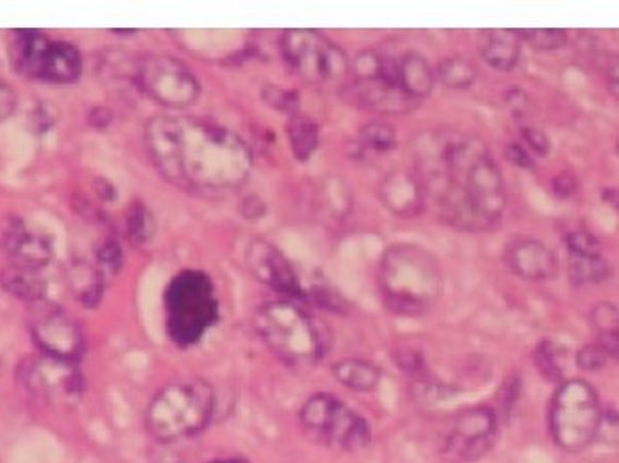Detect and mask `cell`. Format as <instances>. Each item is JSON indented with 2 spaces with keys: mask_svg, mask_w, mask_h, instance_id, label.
Wrapping results in <instances>:
<instances>
[{
  "mask_svg": "<svg viewBox=\"0 0 619 463\" xmlns=\"http://www.w3.org/2000/svg\"><path fill=\"white\" fill-rule=\"evenodd\" d=\"M254 330L277 358L293 369H310L327 351L321 330L304 309L288 301L262 304Z\"/></svg>",
  "mask_w": 619,
  "mask_h": 463,
  "instance_id": "obj_4",
  "label": "cell"
},
{
  "mask_svg": "<svg viewBox=\"0 0 619 463\" xmlns=\"http://www.w3.org/2000/svg\"><path fill=\"white\" fill-rule=\"evenodd\" d=\"M121 261H123V253H121L118 241H105L102 247L99 248L100 267L108 269V271L116 272L119 266H121Z\"/></svg>",
  "mask_w": 619,
  "mask_h": 463,
  "instance_id": "obj_35",
  "label": "cell"
},
{
  "mask_svg": "<svg viewBox=\"0 0 619 463\" xmlns=\"http://www.w3.org/2000/svg\"><path fill=\"white\" fill-rule=\"evenodd\" d=\"M597 343L603 346V351L607 352L608 358H614L616 362H619V332L599 336Z\"/></svg>",
  "mask_w": 619,
  "mask_h": 463,
  "instance_id": "obj_40",
  "label": "cell"
},
{
  "mask_svg": "<svg viewBox=\"0 0 619 463\" xmlns=\"http://www.w3.org/2000/svg\"><path fill=\"white\" fill-rule=\"evenodd\" d=\"M217 303L206 278L182 275L168 291V330L177 345L197 343L216 322Z\"/></svg>",
  "mask_w": 619,
  "mask_h": 463,
  "instance_id": "obj_11",
  "label": "cell"
},
{
  "mask_svg": "<svg viewBox=\"0 0 619 463\" xmlns=\"http://www.w3.org/2000/svg\"><path fill=\"white\" fill-rule=\"evenodd\" d=\"M13 68L36 81L71 84L82 73V56L75 45L41 32L20 31L10 44Z\"/></svg>",
  "mask_w": 619,
  "mask_h": 463,
  "instance_id": "obj_9",
  "label": "cell"
},
{
  "mask_svg": "<svg viewBox=\"0 0 619 463\" xmlns=\"http://www.w3.org/2000/svg\"><path fill=\"white\" fill-rule=\"evenodd\" d=\"M436 76L449 89H468L477 82L478 69L464 56H449L441 60Z\"/></svg>",
  "mask_w": 619,
  "mask_h": 463,
  "instance_id": "obj_27",
  "label": "cell"
},
{
  "mask_svg": "<svg viewBox=\"0 0 619 463\" xmlns=\"http://www.w3.org/2000/svg\"><path fill=\"white\" fill-rule=\"evenodd\" d=\"M349 81L359 105L378 115H403L420 105L401 84L399 54L380 49L362 50L351 62Z\"/></svg>",
  "mask_w": 619,
  "mask_h": 463,
  "instance_id": "obj_6",
  "label": "cell"
},
{
  "mask_svg": "<svg viewBox=\"0 0 619 463\" xmlns=\"http://www.w3.org/2000/svg\"><path fill=\"white\" fill-rule=\"evenodd\" d=\"M568 271L575 284H600L610 277V264L600 253H570Z\"/></svg>",
  "mask_w": 619,
  "mask_h": 463,
  "instance_id": "obj_25",
  "label": "cell"
},
{
  "mask_svg": "<svg viewBox=\"0 0 619 463\" xmlns=\"http://www.w3.org/2000/svg\"><path fill=\"white\" fill-rule=\"evenodd\" d=\"M378 288L391 312L417 317L440 301L446 277L430 251L414 243H399L383 254Z\"/></svg>",
  "mask_w": 619,
  "mask_h": 463,
  "instance_id": "obj_3",
  "label": "cell"
},
{
  "mask_svg": "<svg viewBox=\"0 0 619 463\" xmlns=\"http://www.w3.org/2000/svg\"><path fill=\"white\" fill-rule=\"evenodd\" d=\"M2 245L13 266L28 267L36 271L44 269L54 254L49 235L21 219H13L8 224Z\"/></svg>",
  "mask_w": 619,
  "mask_h": 463,
  "instance_id": "obj_17",
  "label": "cell"
},
{
  "mask_svg": "<svg viewBox=\"0 0 619 463\" xmlns=\"http://www.w3.org/2000/svg\"><path fill=\"white\" fill-rule=\"evenodd\" d=\"M0 285L10 295L21 301H28V303L41 301L47 291V284L39 271L28 269V267L13 266V264L0 271Z\"/></svg>",
  "mask_w": 619,
  "mask_h": 463,
  "instance_id": "obj_23",
  "label": "cell"
},
{
  "mask_svg": "<svg viewBox=\"0 0 619 463\" xmlns=\"http://www.w3.org/2000/svg\"><path fill=\"white\" fill-rule=\"evenodd\" d=\"M32 338L45 356L76 364L86 352L81 327L60 309H50L32 322Z\"/></svg>",
  "mask_w": 619,
  "mask_h": 463,
  "instance_id": "obj_15",
  "label": "cell"
},
{
  "mask_svg": "<svg viewBox=\"0 0 619 463\" xmlns=\"http://www.w3.org/2000/svg\"><path fill=\"white\" fill-rule=\"evenodd\" d=\"M280 52L301 81L317 87H336L351 76L348 54L317 31H286Z\"/></svg>",
  "mask_w": 619,
  "mask_h": 463,
  "instance_id": "obj_7",
  "label": "cell"
},
{
  "mask_svg": "<svg viewBox=\"0 0 619 463\" xmlns=\"http://www.w3.org/2000/svg\"><path fill=\"white\" fill-rule=\"evenodd\" d=\"M607 352L603 351L599 343L595 345L584 346L579 354H576V364L581 365L584 370H599L607 365Z\"/></svg>",
  "mask_w": 619,
  "mask_h": 463,
  "instance_id": "obj_34",
  "label": "cell"
},
{
  "mask_svg": "<svg viewBox=\"0 0 619 463\" xmlns=\"http://www.w3.org/2000/svg\"><path fill=\"white\" fill-rule=\"evenodd\" d=\"M536 365L549 380H560L563 375V351L553 341H544L536 351Z\"/></svg>",
  "mask_w": 619,
  "mask_h": 463,
  "instance_id": "obj_30",
  "label": "cell"
},
{
  "mask_svg": "<svg viewBox=\"0 0 619 463\" xmlns=\"http://www.w3.org/2000/svg\"><path fill=\"white\" fill-rule=\"evenodd\" d=\"M301 425L312 438L340 451H362L372 441L366 419L329 393H317L304 402Z\"/></svg>",
  "mask_w": 619,
  "mask_h": 463,
  "instance_id": "obj_10",
  "label": "cell"
},
{
  "mask_svg": "<svg viewBox=\"0 0 619 463\" xmlns=\"http://www.w3.org/2000/svg\"><path fill=\"white\" fill-rule=\"evenodd\" d=\"M508 264L525 280L542 282L557 275V258L551 248L538 240H521L508 253Z\"/></svg>",
  "mask_w": 619,
  "mask_h": 463,
  "instance_id": "obj_19",
  "label": "cell"
},
{
  "mask_svg": "<svg viewBox=\"0 0 619 463\" xmlns=\"http://www.w3.org/2000/svg\"><path fill=\"white\" fill-rule=\"evenodd\" d=\"M608 78L612 84H619V58H614L610 65H608Z\"/></svg>",
  "mask_w": 619,
  "mask_h": 463,
  "instance_id": "obj_42",
  "label": "cell"
},
{
  "mask_svg": "<svg viewBox=\"0 0 619 463\" xmlns=\"http://www.w3.org/2000/svg\"><path fill=\"white\" fill-rule=\"evenodd\" d=\"M415 174L438 219L465 232L496 224L507 208L505 182L488 148L462 132L430 130L412 143Z\"/></svg>",
  "mask_w": 619,
  "mask_h": 463,
  "instance_id": "obj_1",
  "label": "cell"
},
{
  "mask_svg": "<svg viewBox=\"0 0 619 463\" xmlns=\"http://www.w3.org/2000/svg\"><path fill=\"white\" fill-rule=\"evenodd\" d=\"M69 290L86 306H97L100 296L105 293V278L97 267L76 259L68 267L65 272Z\"/></svg>",
  "mask_w": 619,
  "mask_h": 463,
  "instance_id": "obj_22",
  "label": "cell"
},
{
  "mask_svg": "<svg viewBox=\"0 0 619 463\" xmlns=\"http://www.w3.org/2000/svg\"><path fill=\"white\" fill-rule=\"evenodd\" d=\"M576 182L571 174L560 173L555 182H553V190L557 192L560 197H568L571 193L575 192Z\"/></svg>",
  "mask_w": 619,
  "mask_h": 463,
  "instance_id": "obj_39",
  "label": "cell"
},
{
  "mask_svg": "<svg viewBox=\"0 0 619 463\" xmlns=\"http://www.w3.org/2000/svg\"><path fill=\"white\" fill-rule=\"evenodd\" d=\"M508 158L515 166L531 167V158L526 155L525 148L520 147V145H510L508 147Z\"/></svg>",
  "mask_w": 619,
  "mask_h": 463,
  "instance_id": "obj_41",
  "label": "cell"
},
{
  "mask_svg": "<svg viewBox=\"0 0 619 463\" xmlns=\"http://www.w3.org/2000/svg\"><path fill=\"white\" fill-rule=\"evenodd\" d=\"M590 322L597 336L619 332V308L612 303L595 304L590 312Z\"/></svg>",
  "mask_w": 619,
  "mask_h": 463,
  "instance_id": "obj_32",
  "label": "cell"
},
{
  "mask_svg": "<svg viewBox=\"0 0 619 463\" xmlns=\"http://www.w3.org/2000/svg\"><path fill=\"white\" fill-rule=\"evenodd\" d=\"M126 230L136 245L149 243L155 234V219L150 216L149 208H145L143 204L131 206L129 216H126Z\"/></svg>",
  "mask_w": 619,
  "mask_h": 463,
  "instance_id": "obj_29",
  "label": "cell"
},
{
  "mask_svg": "<svg viewBox=\"0 0 619 463\" xmlns=\"http://www.w3.org/2000/svg\"><path fill=\"white\" fill-rule=\"evenodd\" d=\"M214 463H247V462H243V460H219V462H214Z\"/></svg>",
  "mask_w": 619,
  "mask_h": 463,
  "instance_id": "obj_43",
  "label": "cell"
},
{
  "mask_svg": "<svg viewBox=\"0 0 619 463\" xmlns=\"http://www.w3.org/2000/svg\"><path fill=\"white\" fill-rule=\"evenodd\" d=\"M288 137H290L291 150L295 158L306 161L316 153L317 145H319V129L312 119L295 113L291 115L290 123H288Z\"/></svg>",
  "mask_w": 619,
  "mask_h": 463,
  "instance_id": "obj_26",
  "label": "cell"
},
{
  "mask_svg": "<svg viewBox=\"0 0 619 463\" xmlns=\"http://www.w3.org/2000/svg\"><path fill=\"white\" fill-rule=\"evenodd\" d=\"M145 147L161 176L184 192L232 190L253 171L247 143L208 119L156 115L145 124Z\"/></svg>",
  "mask_w": 619,
  "mask_h": 463,
  "instance_id": "obj_2",
  "label": "cell"
},
{
  "mask_svg": "<svg viewBox=\"0 0 619 463\" xmlns=\"http://www.w3.org/2000/svg\"><path fill=\"white\" fill-rule=\"evenodd\" d=\"M134 78L150 99L174 110L190 108L201 95V84L192 69L169 54L142 56L134 68Z\"/></svg>",
  "mask_w": 619,
  "mask_h": 463,
  "instance_id": "obj_12",
  "label": "cell"
},
{
  "mask_svg": "<svg viewBox=\"0 0 619 463\" xmlns=\"http://www.w3.org/2000/svg\"><path fill=\"white\" fill-rule=\"evenodd\" d=\"M399 76L404 92L417 102L427 99L436 81V73L427 62V58L415 50H406L399 54Z\"/></svg>",
  "mask_w": 619,
  "mask_h": 463,
  "instance_id": "obj_21",
  "label": "cell"
},
{
  "mask_svg": "<svg viewBox=\"0 0 619 463\" xmlns=\"http://www.w3.org/2000/svg\"><path fill=\"white\" fill-rule=\"evenodd\" d=\"M214 404V389L205 380L169 383L150 401L145 425L158 441L190 438L208 426Z\"/></svg>",
  "mask_w": 619,
  "mask_h": 463,
  "instance_id": "obj_5",
  "label": "cell"
},
{
  "mask_svg": "<svg viewBox=\"0 0 619 463\" xmlns=\"http://www.w3.org/2000/svg\"><path fill=\"white\" fill-rule=\"evenodd\" d=\"M523 137L525 142L529 143V147L536 150L538 155H547L549 153V139L545 136L544 132L534 126H526L523 129Z\"/></svg>",
  "mask_w": 619,
  "mask_h": 463,
  "instance_id": "obj_38",
  "label": "cell"
},
{
  "mask_svg": "<svg viewBox=\"0 0 619 463\" xmlns=\"http://www.w3.org/2000/svg\"><path fill=\"white\" fill-rule=\"evenodd\" d=\"M597 438L610 441V443H619V414H614V412L603 414Z\"/></svg>",
  "mask_w": 619,
  "mask_h": 463,
  "instance_id": "obj_36",
  "label": "cell"
},
{
  "mask_svg": "<svg viewBox=\"0 0 619 463\" xmlns=\"http://www.w3.org/2000/svg\"><path fill=\"white\" fill-rule=\"evenodd\" d=\"M599 399L584 380H568L553 397L549 425L555 443L568 452L586 449L599 432Z\"/></svg>",
  "mask_w": 619,
  "mask_h": 463,
  "instance_id": "obj_8",
  "label": "cell"
},
{
  "mask_svg": "<svg viewBox=\"0 0 619 463\" xmlns=\"http://www.w3.org/2000/svg\"><path fill=\"white\" fill-rule=\"evenodd\" d=\"M15 108H17V95L7 82L0 81V121L12 118Z\"/></svg>",
  "mask_w": 619,
  "mask_h": 463,
  "instance_id": "obj_37",
  "label": "cell"
},
{
  "mask_svg": "<svg viewBox=\"0 0 619 463\" xmlns=\"http://www.w3.org/2000/svg\"><path fill=\"white\" fill-rule=\"evenodd\" d=\"M360 136H362L364 147L377 150V153H388L396 147L397 143L396 129L385 121L367 123L364 129L360 130Z\"/></svg>",
  "mask_w": 619,
  "mask_h": 463,
  "instance_id": "obj_28",
  "label": "cell"
},
{
  "mask_svg": "<svg viewBox=\"0 0 619 463\" xmlns=\"http://www.w3.org/2000/svg\"><path fill=\"white\" fill-rule=\"evenodd\" d=\"M247 266L254 278L271 285L272 290L291 296L304 295L303 278L299 277L295 267L269 241L254 240L248 245Z\"/></svg>",
  "mask_w": 619,
  "mask_h": 463,
  "instance_id": "obj_16",
  "label": "cell"
},
{
  "mask_svg": "<svg viewBox=\"0 0 619 463\" xmlns=\"http://www.w3.org/2000/svg\"><path fill=\"white\" fill-rule=\"evenodd\" d=\"M264 100L272 108H277V110L291 111L293 115H295V110H298V95L293 92H288L284 87H264Z\"/></svg>",
  "mask_w": 619,
  "mask_h": 463,
  "instance_id": "obj_33",
  "label": "cell"
},
{
  "mask_svg": "<svg viewBox=\"0 0 619 463\" xmlns=\"http://www.w3.org/2000/svg\"><path fill=\"white\" fill-rule=\"evenodd\" d=\"M497 417L486 406L470 407L460 412L452 421L447 436V451L468 462H475L488 452L494 443Z\"/></svg>",
  "mask_w": 619,
  "mask_h": 463,
  "instance_id": "obj_14",
  "label": "cell"
},
{
  "mask_svg": "<svg viewBox=\"0 0 619 463\" xmlns=\"http://www.w3.org/2000/svg\"><path fill=\"white\" fill-rule=\"evenodd\" d=\"M523 41L539 50L560 49L568 44V34L560 28H533V31H520Z\"/></svg>",
  "mask_w": 619,
  "mask_h": 463,
  "instance_id": "obj_31",
  "label": "cell"
},
{
  "mask_svg": "<svg viewBox=\"0 0 619 463\" xmlns=\"http://www.w3.org/2000/svg\"><path fill=\"white\" fill-rule=\"evenodd\" d=\"M332 375L345 388L359 391V393L373 391L380 382V377H383L377 365L362 358L341 360L332 367Z\"/></svg>",
  "mask_w": 619,
  "mask_h": 463,
  "instance_id": "obj_24",
  "label": "cell"
},
{
  "mask_svg": "<svg viewBox=\"0 0 619 463\" xmlns=\"http://www.w3.org/2000/svg\"><path fill=\"white\" fill-rule=\"evenodd\" d=\"M380 198L396 216L414 217L427 206L422 180L412 171H393L378 187Z\"/></svg>",
  "mask_w": 619,
  "mask_h": 463,
  "instance_id": "obj_18",
  "label": "cell"
},
{
  "mask_svg": "<svg viewBox=\"0 0 619 463\" xmlns=\"http://www.w3.org/2000/svg\"><path fill=\"white\" fill-rule=\"evenodd\" d=\"M20 382L32 399L57 410L75 406L84 393V378L76 365L45 354L23 362Z\"/></svg>",
  "mask_w": 619,
  "mask_h": 463,
  "instance_id": "obj_13",
  "label": "cell"
},
{
  "mask_svg": "<svg viewBox=\"0 0 619 463\" xmlns=\"http://www.w3.org/2000/svg\"><path fill=\"white\" fill-rule=\"evenodd\" d=\"M477 45L484 62L489 63L497 71H510L520 62V31L489 28L478 32Z\"/></svg>",
  "mask_w": 619,
  "mask_h": 463,
  "instance_id": "obj_20",
  "label": "cell"
}]
</instances>
